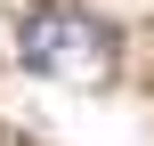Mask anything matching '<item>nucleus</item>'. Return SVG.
<instances>
[{
  "instance_id": "obj_1",
  "label": "nucleus",
  "mask_w": 154,
  "mask_h": 146,
  "mask_svg": "<svg viewBox=\"0 0 154 146\" xmlns=\"http://www.w3.org/2000/svg\"><path fill=\"white\" fill-rule=\"evenodd\" d=\"M16 49H24V65H32V73L73 81V89L114 81V33H106L97 16H81V8H32V16H24V33H16Z\"/></svg>"
}]
</instances>
